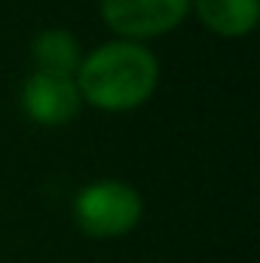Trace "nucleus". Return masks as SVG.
Listing matches in <instances>:
<instances>
[{
	"label": "nucleus",
	"instance_id": "nucleus-1",
	"mask_svg": "<svg viewBox=\"0 0 260 263\" xmlns=\"http://www.w3.org/2000/svg\"><path fill=\"white\" fill-rule=\"evenodd\" d=\"M73 83L83 104L107 114H129L153 98L159 86V62L144 43L117 37L83 55Z\"/></svg>",
	"mask_w": 260,
	"mask_h": 263
},
{
	"label": "nucleus",
	"instance_id": "nucleus-2",
	"mask_svg": "<svg viewBox=\"0 0 260 263\" xmlns=\"http://www.w3.org/2000/svg\"><path fill=\"white\" fill-rule=\"evenodd\" d=\"M144 199L126 181H92L73 196V220L92 239H120L141 223Z\"/></svg>",
	"mask_w": 260,
	"mask_h": 263
},
{
	"label": "nucleus",
	"instance_id": "nucleus-3",
	"mask_svg": "<svg viewBox=\"0 0 260 263\" xmlns=\"http://www.w3.org/2000/svg\"><path fill=\"white\" fill-rule=\"evenodd\" d=\"M101 22L120 40H153L172 34L190 12V0H98Z\"/></svg>",
	"mask_w": 260,
	"mask_h": 263
},
{
	"label": "nucleus",
	"instance_id": "nucleus-4",
	"mask_svg": "<svg viewBox=\"0 0 260 263\" xmlns=\"http://www.w3.org/2000/svg\"><path fill=\"white\" fill-rule=\"evenodd\" d=\"M18 104L31 123L46 126V129L73 123L83 110V98H80L73 77H55V73H40V70H31L25 77Z\"/></svg>",
	"mask_w": 260,
	"mask_h": 263
},
{
	"label": "nucleus",
	"instance_id": "nucleus-5",
	"mask_svg": "<svg viewBox=\"0 0 260 263\" xmlns=\"http://www.w3.org/2000/svg\"><path fill=\"white\" fill-rule=\"evenodd\" d=\"M190 9L211 34L227 40L251 34L260 22V0H190Z\"/></svg>",
	"mask_w": 260,
	"mask_h": 263
},
{
	"label": "nucleus",
	"instance_id": "nucleus-6",
	"mask_svg": "<svg viewBox=\"0 0 260 263\" xmlns=\"http://www.w3.org/2000/svg\"><path fill=\"white\" fill-rule=\"evenodd\" d=\"M83 62L77 37L65 28H46L31 40V70L55 73V77H73Z\"/></svg>",
	"mask_w": 260,
	"mask_h": 263
}]
</instances>
